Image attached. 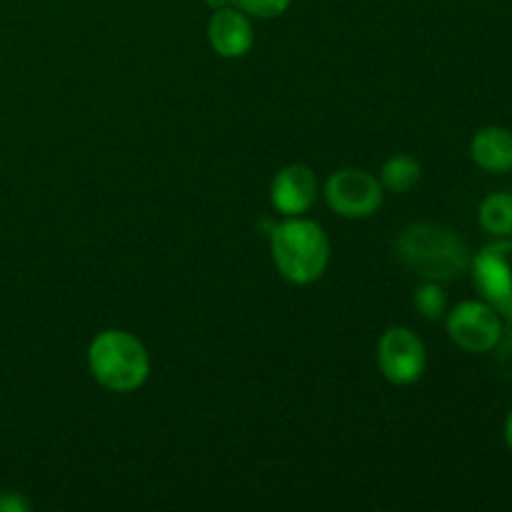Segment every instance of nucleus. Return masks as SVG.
Here are the masks:
<instances>
[{
  "mask_svg": "<svg viewBox=\"0 0 512 512\" xmlns=\"http://www.w3.org/2000/svg\"><path fill=\"white\" fill-rule=\"evenodd\" d=\"M398 255L408 268L435 283L458 278L470 263L468 245L458 233L425 223L403 230L398 238Z\"/></svg>",
  "mask_w": 512,
  "mask_h": 512,
  "instance_id": "1",
  "label": "nucleus"
},
{
  "mask_svg": "<svg viewBox=\"0 0 512 512\" xmlns=\"http://www.w3.org/2000/svg\"><path fill=\"white\" fill-rule=\"evenodd\" d=\"M273 260L285 280L295 285H308L325 273L330 260L328 235L318 223L303 218H290L275 225L270 235Z\"/></svg>",
  "mask_w": 512,
  "mask_h": 512,
  "instance_id": "2",
  "label": "nucleus"
},
{
  "mask_svg": "<svg viewBox=\"0 0 512 512\" xmlns=\"http://www.w3.org/2000/svg\"><path fill=\"white\" fill-rule=\"evenodd\" d=\"M90 373L113 393L140 388L150 373V358L143 343L123 330H105L88 350Z\"/></svg>",
  "mask_w": 512,
  "mask_h": 512,
  "instance_id": "3",
  "label": "nucleus"
},
{
  "mask_svg": "<svg viewBox=\"0 0 512 512\" xmlns=\"http://www.w3.org/2000/svg\"><path fill=\"white\" fill-rule=\"evenodd\" d=\"M448 333L465 353H488L503 340V320L493 305L465 300L448 315Z\"/></svg>",
  "mask_w": 512,
  "mask_h": 512,
  "instance_id": "4",
  "label": "nucleus"
},
{
  "mask_svg": "<svg viewBox=\"0 0 512 512\" xmlns=\"http://www.w3.org/2000/svg\"><path fill=\"white\" fill-rule=\"evenodd\" d=\"M473 278L485 303L512 318V240L498 238L473 260Z\"/></svg>",
  "mask_w": 512,
  "mask_h": 512,
  "instance_id": "5",
  "label": "nucleus"
},
{
  "mask_svg": "<svg viewBox=\"0 0 512 512\" xmlns=\"http://www.w3.org/2000/svg\"><path fill=\"white\" fill-rule=\"evenodd\" d=\"M328 205L343 218H368L383 203V188L365 170H340L325 185Z\"/></svg>",
  "mask_w": 512,
  "mask_h": 512,
  "instance_id": "6",
  "label": "nucleus"
},
{
  "mask_svg": "<svg viewBox=\"0 0 512 512\" xmlns=\"http://www.w3.org/2000/svg\"><path fill=\"white\" fill-rule=\"evenodd\" d=\"M378 363L385 378L395 385H410L425 373V345L413 330L390 328L378 343Z\"/></svg>",
  "mask_w": 512,
  "mask_h": 512,
  "instance_id": "7",
  "label": "nucleus"
},
{
  "mask_svg": "<svg viewBox=\"0 0 512 512\" xmlns=\"http://www.w3.org/2000/svg\"><path fill=\"white\" fill-rule=\"evenodd\" d=\"M318 195V178L308 165H288L273 180V205L283 215H303Z\"/></svg>",
  "mask_w": 512,
  "mask_h": 512,
  "instance_id": "8",
  "label": "nucleus"
},
{
  "mask_svg": "<svg viewBox=\"0 0 512 512\" xmlns=\"http://www.w3.org/2000/svg\"><path fill=\"white\" fill-rule=\"evenodd\" d=\"M253 25L240 8H218L208 23V40L223 58H243L253 48Z\"/></svg>",
  "mask_w": 512,
  "mask_h": 512,
  "instance_id": "9",
  "label": "nucleus"
},
{
  "mask_svg": "<svg viewBox=\"0 0 512 512\" xmlns=\"http://www.w3.org/2000/svg\"><path fill=\"white\" fill-rule=\"evenodd\" d=\"M470 155L488 173H510L512 170V130L503 125H490L475 133Z\"/></svg>",
  "mask_w": 512,
  "mask_h": 512,
  "instance_id": "10",
  "label": "nucleus"
},
{
  "mask_svg": "<svg viewBox=\"0 0 512 512\" xmlns=\"http://www.w3.org/2000/svg\"><path fill=\"white\" fill-rule=\"evenodd\" d=\"M480 225L495 238H512V193H493L480 203Z\"/></svg>",
  "mask_w": 512,
  "mask_h": 512,
  "instance_id": "11",
  "label": "nucleus"
},
{
  "mask_svg": "<svg viewBox=\"0 0 512 512\" xmlns=\"http://www.w3.org/2000/svg\"><path fill=\"white\" fill-rule=\"evenodd\" d=\"M383 185L393 193H408L415 183L420 180V165L418 160L410 155H395L383 165Z\"/></svg>",
  "mask_w": 512,
  "mask_h": 512,
  "instance_id": "12",
  "label": "nucleus"
},
{
  "mask_svg": "<svg viewBox=\"0 0 512 512\" xmlns=\"http://www.w3.org/2000/svg\"><path fill=\"white\" fill-rule=\"evenodd\" d=\"M415 305H418V310L428 320H438L443 318L448 298H445V290L440 288L435 280H430V283L420 285L418 288V293H415Z\"/></svg>",
  "mask_w": 512,
  "mask_h": 512,
  "instance_id": "13",
  "label": "nucleus"
},
{
  "mask_svg": "<svg viewBox=\"0 0 512 512\" xmlns=\"http://www.w3.org/2000/svg\"><path fill=\"white\" fill-rule=\"evenodd\" d=\"M230 3H235V8L255 15V18H275V15L288 10L290 0H230Z\"/></svg>",
  "mask_w": 512,
  "mask_h": 512,
  "instance_id": "14",
  "label": "nucleus"
},
{
  "mask_svg": "<svg viewBox=\"0 0 512 512\" xmlns=\"http://www.w3.org/2000/svg\"><path fill=\"white\" fill-rule=\"evenodd\" d=\"M28 508H30L28 500L20 498L18 493L0 495V512H25Z\"/></svg>",
  "mask_w": 512,
  "mask_h": 512,
  "instance_id": "15",
  "label": "nucleus"
},
{
  "mask_svg": "<svg viewBox=\"0 0 512 512\" xmlns=\"http://www.w3.org/2000/svg\"><path fill=\"white\" fill-rule=\"evenodd\" d=\"M505 443H508V448L512 450V413L508 415V420H505Z\"/></svg>",
  "mask_w": 512,
  "mask_h": 512,
  "instance_id": "16",
  "label": "nucleus"
}]
</instances>
